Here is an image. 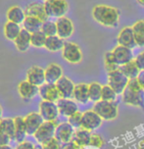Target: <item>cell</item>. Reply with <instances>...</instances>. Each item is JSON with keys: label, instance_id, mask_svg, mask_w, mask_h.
Segmentation results:
<instances>
[{"label": "cell", "instance_id": "8d00e7d4", "mask_svg": "<svg viewBox=\"0 0 144 149\" xmlns=\"http://www.w3.org/2000/svg\"><path fill=\"white\" fill-rule=\"evenodd\" d=\"M117 93L116 91L112 88L110 86L106 84V86H102V98L101 100L104 101H111V102H115L117 98Z\"/></svg>", "mask_w": 144, "mask_h": 149}, {"label": "cell", "instance_id": "f35d334b", "mask_svg": "<svg viewBox=\"0 0 144 149\" xmlns=\"http://www.w3.org/2000/svg\"><path fill=\"white\" fill-rule=\"evenodd\" d=\"M42 148L43 149H61V142L57 139L55 136L50 138V139H47L46 141L42 142L41 144Z\"/></svg>", "mask_w": 144, "mask_h": 149}, {"label": "cell", "instance_id": "3957f363", "mask_svg": "<svg viewBox=\"0 0 144 149\" xmlns=\"http://www.w3.org/2000/svg\"><path fill=\"white\" fill-rule=\"evenodd\" d=\"M92 110L96 112L104 121L115 120L119 114V108L117 103L111 102V101H98V102L94 103Z\"/></svg>", "mask_w": 144, "mask_h": 149}, {"label": "cell", "instance_id": "f546056e", "mask_svg": "<svg viewBox=\"0 0 144 149\" xmlns=\"http://www.w3.org/2000/svg\"><path fill=\"white\" fill-rule=\"evenodd\" d=\"M42 24H43V22L39 20V19L26 16L25 21H24V23H23V29L28 31L30 33H36V31H41Z\"/></svg>", "mask_w": 144, "mask_h": 149}, {"label": "cell", "instance_id": "9a60e30c", "mask_svg": "<svg viewBox=\"0 0 144 149\" xmlns=\"http://www.w3.org/2000/svg\"><path fill=\"white\" fill-rule=\"evenodd\" d=\"M117 41H118V44L122 45V46L127 47V48L130 49L135 48L137 45L136 42H135L132 26H125V28H122L118 34Z\"/></svg>", "mask_w": 144, "mask_h": 149}, {"label": "cell", "instance_id": "44dd1931", "mask_svg": "<svg viewBox=\"0 0 144 149\" xmlns=\"http://www.w3.org/2000/svg\"><path fill=\"white\" fill-rule=\"evenodd\" d=\"M63 77V69L56 63H51L45 69V81L48 84H56Z\"/></svg>", "mask_w": 144, "mask_h": 149}, {"label": "cell", "instance_id": "603a6c76", "mask_svg": "<svg viewBox=\"0 0 144 149\" xmlns=\"http://www.w3.org/2000/svg\"><path fill=\"white\" fill-rule=\"evenodd\" d=\"M73 98L76 102L85 104L89 101V94H88V84L81 82V84H76L74 90Z\"/></svg>", "mask_w": 144, "mask_h": 149}, {"label": "cell", "instance_id": "60d3db41", "mask_svg": "<svg viewBox=\"0 0 144 149\" xmlns=\"http://www.w3.org/2000/svg\"><path fill=\"white\" fill-rule=\"evenodd\" d=\"M133 60L135 61V63H136L137 67L139 68V70L144 71V50L138 53Z\"/></svg>", "mask_w": 144, "mask_h": 149}, {"label": "cell", "instance_id": "d6986e66", "mask_svg": "<svg viewBox=\"0 0 144 149\" xmlns=\"http://www.w3.org/2000/svg\"><path fill=\"white\" fill-rule=\"evenodd\" d=\"M57 106L60 115L68 118L79 111L77 102L71 98H61L57 101Z\"/></svg>", "mask_w": 144, "mask_h": 149}, {"label": "cell", "instance_id": "8992f818", "mask_svg": "<svg viewBox=\"0 0 144 149\" xmlns=\"http://www.w3.org/2000/svg\"><path fill=\"white\" fill-rule=\"evenodd\" d=\"M129 81V79L120 71V69L108 73V86H110L117 94H122L124 90L127 88Z\"/></svg>", "mask_w": 144, "mask_h": 149}, {"label": "cell", "instance_id": "e0dca14e", "mask_svg": "<svg viewBox=\"0 0 144 149\" xmlns=\"http://www.w3.org/2000/svg\"><path fill=\"white\" fill-rule=\"evenodd\" d=\"M74 134V129L71 126L68 122L60 123L56 127L55 132V137L61 143H67L73 140Z\"/></svg>", "mask_w": 144, "mask_h": 149}, {"label": "cell", "instance_id": "7a4b0ae2", "mask_svg": "<svg viewBox=\"0 0 144 149\" xmlns=\"http://www.w3.org/2000/svg\"><path fill=\"white\" fill-rule=\"evenodd\" d=\"M122 99L125 104L134 107H142L144 105V88L136 79H129L127 88L122 94Z\"/></svg>", "mask_w": 144, "mask_h": 149}, {"label": "cell", "instance_id": "ee69618b", "mask_svg": "<svg viewBox=\"0 0 144 149\" xmlns=\"http://www.w3.org/2000/svg\"><path fill=\"white\" fill-rule=\"evenodd\" d=\"M61 149H81L79 146L74 141H70V142H67V143H63L61 145Z\"/></svg>", "mask_w": 144, "mask_h": 149}, {"label": "cell", "instance_id": "4fadbf2b", "mask_svg": "<svg viewBox=\"0 0 144 149\" xmlns=\"http://www.w3.org/2000/svg\"><path fill=\"white\" fill-rule=\"evenodd\" d=\"M25 13L26 16L37 18L43 23L49 20V16L45 11L44 3H40V2H31L28 4L25 8Z\"/></svg>", "mask_w": 144, "mask_h": 149}, {"label": "cell", "instance_id": "b9f144b4", "mask_svg": "<svg viewBox=\"0 0 144 149\" xmlns=\"http://www.w3.org/2000/svg\"><path fill=\"white\" fill-rule=\"evenodd\" d=\"M35 145L31 141H23L21 143H18L15 149H34Z\"/></svg>", "mask_w": 144, "mask_h": 149}, {"label": "cell", "instance_id": "74e56055", "mask_svg": "<svg viewBox=\"0 0 144 149\" xmlns=\"http://www.w3.org/2000/svg\"><path fill=\"white\" fill-rule=\"evenodd\" d=\"M81 119H82V113L78 111L77 113L73 114L68 118V123L71 125L74 129H79L81 127Z\"/></svg>", "mask_w": 144, "mask_h": 149}, {"label": "cell", "instance_id": "7dc6e473", "mask_svg": "<svg viewBox=\"0 0 144 149\" xmlns=\"http://www.w3.org/2000/svg\"><path fill=\"white\" fill-rule=\"evenodd\" d=\"M0 149H13V148L9 144H7V145H1L0 146Z\"/></svg>", "mask_w": 144, "mask_h": 149}, {"label": "cell", "instance_id": "cb8c5ba5", "mask_svg": "<svg viewBox=\"0 0 144 149\" xmlns=\"http://www.w3.org/2000/svg\"><path fill=\"white\" fill-rule=\"evenodd\" d=\"M26 13L25 10L22 9L20 6H12L8 9V11L6 12V18L8 20V22H12L18 25L24 23L26 19Z\"/></svg>", "mask_w": 144, "mask_h": 149}, {"label": "cell", "instance_id": "ba28073f", "mask_svg": "<svg viewBox=\"0 0 144 149\" xmlns=\"http://www.w3.org/2000/svg\"><path fill=\"white\" fill-rule=\"evenodd\" d=\"M103 120L93 110H87L82 113L81 127L88 132H93L102 125Z\"/></svg>", "mask_w": 144, "mask_h": 149}, {"label": "cell", "instance_id": "277c9868", "mask_svg": "<svg viewBox=\"0 0 144 149\" xmlns=\"http://www.w3.org/2000/svg\"><path fill=\"white\" fill-rule=\"evenodd\" d=\"M44 8L50 17H64L69 11V3L67 0H49L44 2Z\"/></svg>", "mask_w": 144, "mask_h": 149}, {"label": "cell", "instance_id": "d6a6232c", "mask_svg": "<svg viewBox=\"0 0 144 149\" xmlns=\"http://www.w3.org/2000/svg\"><path fill=\"white\" fill-rule=\"evenodd\" d=\"M102 86L99 82H91L88 84V94L89 100L93 102H98L102 98Z\"/></svg>", "mask_w": 144, "mask_h": 149}, {"label": "cell", "instance_id": "f1b7e54d", "mask_svg": "<svg viewBox=\"0 0 144 149\" xmlns=\"http://www.w3.org/2000/svg\"><path fill=\"white\" fill-rule=\"evenodd\" d=\"M21 31H22V28L18 24L7 22L4 25V36L10 41H15V39L20 34Z\"/></svg>", "mask_w": 144, "mask_h": 149}, {"label": "cell", "instance_id": "52a82bcc", "mask_svg": "<svg viewBox=\"0 0 144 149\" xmlns=\"http://www.w3.org/2000/svg\"><path fill=\"white\" fill-rule=\"evenodd\" d=\"M59 125L58 123V120L53 122H44L41 125L40 127L36 130V132L33 134L34 139L36 140L39 144H41L42 142L46 141L47 139L55 136V132L56 127Z\"/></svg>", "mask_w": 144, "mask_h": 149}, {"label": "cell", "instance_id": "83f0119b", "mask_svg": "<svg viewBox=\"0 0 144 149\" xmlns=\"http://www.w3.org/2000/svg\"><path fill=\"white\" fill-rule=\"evenodd\" d=\"M120 71H121L129 79H136L137 77L139 76V74L141 72L139 70V68L137 67L134 60H131L130 62L121 66V67H120Z\"/></svg>", "mask_w": 144, "mask_h": 149}, {"label": "cell", "instance_id": "484cf974", "mask_svg": "<svg viewBox=\"0 0 144 149\" xmlns=\"http://www.w3.org/2000/svg\"><path fill=\"white\" fill-rule=\"evenodd\" d=\"M14 123H15V141H17L18 143H21L23 141H25L26 135V127L25 124V120L23 117H16L14 118Z\"/></svg>", "mask_w": 144, "mask_h": 149}, {"label": "cell", "instance_id": "30bf717a", "mask_svg": "<svg viewBox=\"0 0 144 149\" xmlns=\"http://www.w3.org/2000/svg\"><path fill=\"white\" fill-rule=\"evenodd\" d=\"M56 26H57V36L63 38L64 40L73 36L74 26L70 18L66 16L58 18L56 21Z\"/></svg>", "mask_w": 144, "mask_h": 149}, {"label": "cell", "instance_id": "ac0fdd59", "mask_svg": "<svg viewBox=\"0 0 144 149\" xmlns=\"http://www.w3.org/2000/svg\"><path fill=\"white\" fill-rule=\"evenodd\" d=\"M39 95L42 98V100L50 101V102H55L61 99L60 93L58 91L56 84H48L45 82L43 86L39 87Z\"/></svg>", "mask_w": 144, "mask_h": 149}, {"label": "cell", "instance_id": "9c48e42d", "mask_svg": "<svg viewBox=\"0 0 144 149\" xmlns=\"http://www.w3.org/2000/svg\"><path fill=\"white\" fill-rule=\"evenodd\" d=\"M39 114L43 118L44 122L56 121L58 119V116H59L57 103L42 100L39 103Z\"/></svg>", "mask_w": 144, "mask_h": 149}, {"label": "cell", "instance_id": "f6af8a7d", "mask_svg": "<svg viewBox=\"0 0 144 149\" xmlns=\"http://www.w3.org/2000/svg\"><path fill=\"white\" fill-rule=\"evenodd\" d=\"M137 79L139 81L140 84H141V86H142L143 88H144V71H141V72H140L139 76L137 77Z\"/></svg>", "mask_w": 144, "mask_h": 149}, {"label": "cell", "instance_id": "4316f807", "mask_svg": "<svg viewBox=\"0 0 144 149\" xmlns=\"http://www.w3.org/2000/svg\"><path fill=\"white\" fill-rule=\"evenodd\" d=\"M65 40L61 38L58 36H48L46 38V42H45V48L50 52H58L62 51L64 45H65Z\"/></svg>", "mask_w": 144, "mask_h": 149}, {"label": "cell", "instance_id": "ffe728a7", "mask_svg": "<svg viewBox=\"0 0 144 149\" xmlns=\"http://www.w3.org/2000/svg\"><path fill=\"white\" fill-rule=\"evenodd\" d=\"M58 91L60 93L61 98H72L74 94V90L76 84L68 77L63 76L59 81L56 82Z\"/></svg>", "mask_w": 144, "mask_h": 149}, {"label": "cell", "instance_id": "f5cc1de1", "mask_svg": "<svg viewBox=\"0 0 144 149\" xmlns=\"http://www.w3.org/2000/svg\"><path fill=\"white\" fill-rule=\"evenodd\" d=\"M81 149H84V148H81Z\"/></svg>", "mask_w": 144, "mask_h": 149}, {"label": "cell", "instance_id": "7402d4cb", "mask_svg": "<svg viewBox=\"0 0 144 149\" xmlns=\"http://www.w3.org/2000/svg\"><path fill=\"white\" fill-rule=\"evenodd\" d=\"M31 33H29L28 31H26L25 29H22L20 34H19L18 37L14 41V44L16 48L18 49V51L26 52L30 49V46H31Z\"/></svg>", "mask_w": 144, "mask_h": 149}, {"label": "cell", "instance_id": "c3c4849f", "mask_svg": "<svg viewBox=\"0 0 144 149\" xmlns=\"http://www.w3.org/2000/svg\"><path fill=\"white\" fill-rule=\"evenodd\" d=\"M136 1H137V3L140 5V6L144 7V0H136Z\"/></svg>", "mask_w": 144, "mask_h": 149}, {"label": "cell", "instance_id": "7bdbcfd3", "mask_svg": "<svg viewBox=\"0 0 144 149\" xmlns=\"http://www.w3.org/2000/svg\"><path fill=\"white\" fill-rule=\"evenodd\" d=\"M10 137L5 134V132L0 129V146L1 145H7L10 142Z\"/></svg>", "mask_w": 144, "mask_h": 149}, {"label": "cell", "instance_id": "816d5d0a", "mask_svg": "<svg viewBox=\"0 0 144 149\" xmlns=\"http://www.w3.org/2000/svg\"><path fill=\"white\" fill-rule=\"evenodd\" d=\"M44 1H49V0H44Z\"/></svg>", "mask_w": 144, "mask_h": 149}, {"label": "cell", "instance_id": "d4e9b609", "mask_svg": "<svg viewBox=\"0 0 144 149\" xmlns=\"http://www.w3.org/2000/svg\"><path fill=\"white\" fill-rule=\"evenodd\" d=\"M91 132L88 130L79 127L77 130H74V134L73 137V141H74L81 148H85L89 146L90 138H91Z\"/></svg>", "mask_w": 144, "mask_h": 149}, {"label": "cell", "instance_id": "8fae6325", "mask_svg": "<svg viewBox=\"0 0 144 149\" xmlns=\"http://www.w3.org/2000/svg\"><path fill=\"white\" fill-rule=\"evenodd\" d=\"M17 88L20 97L25 101H30L39 94V87L29 82L26 79L19 82Z\"/></svg>", "mask_w": 144, "mask_h": 149}, {"label": "cell", "instance_id": "681fc988", "mask_svg": "<svg viewBox=\"0 0 144 149\" xmlns=\"http://www.w3.org/2000/svg\"><path fill=\"white\" fill-rule=\"evenodd\" d=\"M2 114H3V109H2L1 105H0V120H2Z\"/></svg>", "mask_w": 144, "mask_h": 149}, {"label": "cell", "instance_id": "1f68e13d", "mask_svg": "<svg viewBox=\"0 0 144 149\" xmlns=\"http://www.w3.org/2000/svg\"><path fill=\"white\" fill-rule=\"evenodd\" d=\"M0 129L10 137L11 140L15 139V123L14 119L11 118H5L0 120Z\"/></svg>", "mask_w": 144, "mask_h": 149}, {"label": "cell", "instance_id": "836d02e7", "mask_svg": "<svg viewBox=\"0 0 144 149\" xmlns=\"http://www.w3.org/2000/svg\"><path fill=\"white\" fill-rule=\"evenodd\" d=\"M47 36L42 33L41 31H36V33H31V46L36 47V48H41L45 46V42H46Z\"/></svg>", "mask_w": 144, "mask_h": 149}, {"label": "cell", "instance_id": "7c38bea8", "mask_svg": "<svg viewBox=\"0 0 144 149\" xmlns=\"http://www.w3.org/2000/svg\"><path fill=\"white\" fill-rule=\"evenodd\" d=\"M25 124L26 127V134L29 135H33L36 130L40 127V126L44 123V120L39 114V112H30L25 118Z\"/></svg>", "mask_w": 144, "mask_h": 149}, {"label": "cell", "instance_id": "2e32d148", "mask_svg": "<svg viewBox=\"0 0 144 149\" xmlns=\"http://www.w3.org/2000/svg\"><path fill=\"white\" fill-rule=\"evenodd\" d=\"M112 54H113L115 61H116L120 67L134 59L132 54V49L122 46V45L119 44L112 50Z\"/></svg>", "mask_w": 144, "mask_h": 149}, {"label": "cell", "instance_id": "6da1fadb", "mask_svg": "<svg viewBox=\"0 0 144 149\" xmlns=\"http://www.w3.org/2000/svg\"><path fill=\"white\" fill-rule=\"evenodd\" d=\"M91 15L93 20L101 26L115 29L120 23L121 11L116 7L105 4H98L92 8Z\"/></svg>", "mask_w": 144, "mask_h": 149}, {"label": "cell", "instance_id": "ab89813d", "mask_svg": "<svg viewBox=\"0 0 144 149\" xmlns=\"http://www.w3.org/2000/svg\"><path fill=\"white\" fill-rule=\"evenodd\" d=\"M104 144H105V141H104V139L100 134H91L89 146L94 147V148H102L104 146Z\"/></svg>", "mask_w": 144, "mask_h": 149}, {"label": "cell", "instance_id": "4dcf8cb0", "mask_svg": "<svg viewBox=\"0 0 144 149\" xmlns=\"http://www.w3.org/2000/svg\"><path fill=\"white\" fill-rule=\"evenodd\" d=\"M132 31L136 45L138 47H144V20H139L133 24Z\"/></svg>", "mask_w": 144, "mask_h": 149}, {"label": "cell", "instance_id": "5bb4252c", "mask_svg": "<svg viewBox=\"0 0 144 149\" xmlns=\"http://www.w3.org/2000/svg\"><path fill=\"white\" fill-rule=\"evenodd\" d=\"M26 81L34 86L40 87L46 82L45 81V69L39 66H31L26 71Z\"/></svg>", "mask_w": 144, "mask_h": 149}, {"label": "cell", "instance_id": "5b68a950", "mask_svg": "<svg viewBox=\"0 0 144 149\" xmlns=\"http://www.w3.org/2000/svg\"><path fill=\"white\" fill-rule=\"evenodd\" d=\"M64 60L71 64H79L82 61V52L81 47L76 42L66 41L62 49Z\"/></svg>", "mask_w": 144, "mask_h": 149}, {"label": "cell", "instance_id": "d590c367", "mask_svg": "<svg viewBox=\"0 0 144 149\" xmlns=\"http://www.w3.org/2000/svg\"><path fill=\"white\" fill-rule=\"evenodd\" d=\"M41 31L47 37L57 36V26H56V22H52V21H46L42 24Z\"/></svg>", "mask_w": 144, "mask_h": 149}, {"label": "cell", "instance_id": "f907efd6", "mask_svg": "<svg viewBox=\"0 0 144 149\" xmlns=\"http://www.w3.org/2000/svg\"><path fill=\"white\" fill-rule=\"evenodd\" d=\"M34 149H43V148H42V146L39 144V145H35V148Z\"/></svg>", "mask_w": 144, "mask_h": 149}, {"label": "cell", "instance_id": "e575fe53", "mask_svg": "<svg viewBox=\"0 0 144 149\" xmlns=\"http://www.w3.org/2000/svg\"><path fill=\"white\" fill-rule=\"evenodd\" d=\"M104 67H105V70L107 71L108 73L119 70L120 69V66L117 64V62L114 59L112 51L106 52L105 55H104Z\"/></svg>", "mask_w": 144, "mask_h": 149}, {"label": "cell", "instance_id": "bcb514c9", "mask_svg": "<svg viewBox=\"0 0 144 149\" xmlns=\"http://www.w3.org/2000/svg\"><path fill=\"white\" fill-rule=\"evenodd\" d=\"M138 149H144V139H141L138 142Z\"/></svg>", "mask_w": 144, "mask_h": 149}]
</instances>
